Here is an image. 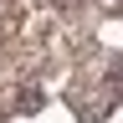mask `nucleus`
Returning <instances> with one entry per match:
<instances>
[{"mask_svg":"<svg viewBox=\"0 0 123 123\" xmlns=\"http://www.w3.org/2000/svg\"><path fill=\"white\" fill-rule=\"evenodd\" d=\"M103 5H108V10H118V15H123V0H103Z\"/></svg>","mask_w":123,"mask_h":123,"instance_id":"obj_1","label":"nucleus"},{"mask_svg":"<svg viewBox=\"0 0 123 123\" xmlns=\"http://www.w3.org/2000/svg\"><path fill=\"white\" fill-rule=\"evenodd\" d=\"M113 87H118V98H123V67H118V77H113Z\"/></svg>","mask_w":123,"mask_h":123,"instance_id":"obj_2","label":"nucleus"}]
</instances>
